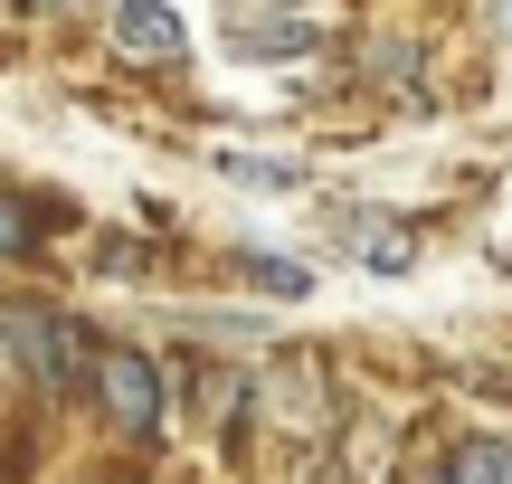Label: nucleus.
Listing matches in <instances>:
<instances>
[{"label": "nucleus", "instance_id": "3", "mask_svg": "<svg viewBox=\"0 0 512 484\" xmlns=\"http://www.w3.org/2000/svg\"><path fill=\"white\" fill-rule=\"evenodd\" d=\"M114 48L171 67V57L190 48V29H181V10H171V0H114Z\"/></svg>", "mask_w": 512, "mask_h": 484}, {"label": "nucleus", "instance_id": "1", "mask_svg": "<svg viewBox=\"0 0 512 484\" xmlns=\"http://www.w3.org/2000/svg\"><path fill=\"white\" fill-rule=\"evenodd\" d=\"M0 361H19V371L57 399L86 371V342H76V323L57 314V304H10V314H0Z\"/></svg>", "mask_w": 512, "mask_h": 484}, {"label": "nucleus", "instance_id": "7", "mask_svg": "<svg viewBox=\"0 0 512 484\" xmlns=\"http://www.w3.org/2000/svg\"><path fill=\"white\" fill-rule=\"evenodd\" d=\"M228 181H238V190H294V181H304V171H294V162H266V152H228Z\"/></svg>", "mask_w": 512, "mask_h": 484}, {"label": "nucleus", "instance_id": "2", "mask_svg": "<svg viewBox=\"0 0 512 484\" xmlns=\"http://www.w3.org/2000/svg\"><path fill=\"white\" fill-rule=\"evenodd\" d=\"M95 399H105V418L124 437H152V428H162V371H152L143 352H124V342L95 352Z\"/></svg>", "mask_w": 512, "mask_h": 484}, {"label": "nucleus", "instance_id": "5", "mask_svg": "<svg viewBox=\"0 0 512 484\" xmlns=\"http://www.w3.org/2000/svg\"><path fill=\"white\" fill-rule=\"evenodd\" d=\"M351 257L370 266V276H408V266H418V238H408V228H361V247H351Z\"/></svg>", "mask_w": 512, "mask_h": 484}, {"label": "nucleus", "instance_id": "11", "mask_svg": "<svg viewBox=\"0 0 512 484\" xmlns=\"http://www.w3.org/2000/svg\"><path fill=\"white\" fill-rule=\"evenodd\" d=\"M437 484H475V466H465V456H446V466H437Z\"/></svg>", "mask_w": 512, "mask_h": 484}, {"label": "nucleus", "instance_id": "12", "mask_svg": "<svg viewBox=\"0 0 512 484\" xmlns=\"http://www.w3.org/2000/svg\"><path fill=\"white\" fill-rule=\"evenodd\" d=\"M494 19H503V29H512V0H494Z\"/></svg>", "mask_w": 512, "mask_h": 484}, {"label": "nucleus", "instance_id": "8", "mask_svg": "<svg viewBox=\"0 0 512 484\" xmlns=\"http://www.w3.org/2000/svg\"><path fill=\"white\" fill-rule=\"evenodd\" d=\"M247 276L266 285V295H304V285H313L304 266H285V257H266V247H247Z\"/></svg>", "mask_w": 512, "mask_h": 484}, {"label": "nucleus", "instance_id": "9", "mask_svg": "<svg viewBox=\"0 0 512 484\" xmlns=\"http://www.w3.org/2000/svg\"><path fill=\"white\" fill-rule=\"evenodd\" d=\"M465 466H475V484H512V437H484V447H465Z\"/></svg>", "mask_w": 512, "mask_h": 484}, {"label": "nucleus", "instance_id": "10", "mask_svg": "<svg viewBox=\"0 0 512 484\" xmlns=\"http://www.w3.org/2000/svg\"><path fill=\"white\" fill-rule=\"evenodd\" d=\"M19 247H29V209L0 200V257H19Z\"/></svg>", "mask_w": 512, "mask_h": 484}, {"label": "nucleus", "instance_id": "6", "mask_svg": "<svg viewBox=\"0 0 512 484\" xmlns=\"http://www.w3.org/2000/svg\"><path fill=\"white\" fill-rule=\"evenodd\" d=\"M228 48L238 57H294V48H313V19H266V29H238Z\"/></svg>", "mask_w": 512, "mask_h": 484}, {"label": "nucleus", "instance_id": "4", "mask_svg": "<svg viewBox=\"0 0 512 484\" xmlns=\"http://www.w3.org/2000/svg\"><path fill=\"white\" fill-rule=\"evenodd\" d=\"M266 399H275V418H285V428H323V371H313V361H275L266 371Z\"/></svg>", "mask_w": 512, "mask_h": 484}]
</instances>
